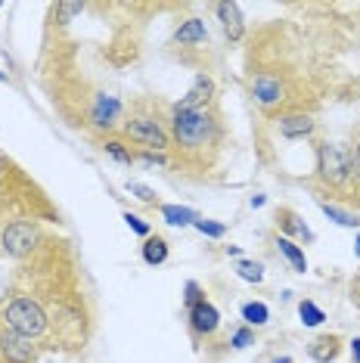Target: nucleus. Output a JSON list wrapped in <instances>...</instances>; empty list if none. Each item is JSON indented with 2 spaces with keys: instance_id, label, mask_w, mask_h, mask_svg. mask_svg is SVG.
<instances>
[{
  "instance_id": "1",
  "label": "nucleus",
  "mask_w": 360,
  "mask_h": 363,
  "mask_svg": "<svg viewBox=\"0 0 360 363\" xmlns=\"http://www.w3.org/2000/svg\"><path fill=\"white\" fill-rule=\"evenodd\" d=\"M220 137L218 115L211 109H171V140L177 143L180 152H206L208 146H215Z\"/></svg>"
},
{
  "instance_id": "2",
  "label": "nucleus",
  "mask_w": 360,
  "mask_h": 363,
  "mask_svg": "<svg viewBox=\"0 0 360 363\" xmlns=\"http://www.w3.org/2000/svg\"><path fill=\"white\" fill-rule=\"evenodd\" d=\"M0 323L6 329H13L16 335L28 338V342H35L47 333V326H50V320H47V311L40 308L38 298H28V295H19V298H13L10 304L4 308L0 313Z\"/></svg>"
},
{
  "instance_id": "3",
  "label": "nucleus",
  "mask_w": 360,
  "mask_h": 363,
  "mask_svg": "<svg viewBox=\"0 0 360 363\" xmlns=\"http://www.w3.org/2000/svg\"><path fill=\"white\" fill-rule=\"evenodd\" d=\"M125 137L130 143L143 146L150 152H165L171 146V134L162 128V121L150 112H134L130 118L125 121Z\"/></svg>"
},
{
  "instance_id": "4",
  "label": "nucleus",
  "mask_w": 360,
  "mask_h": 363,
  "mask_svg": "<svg viewBox=\"0 0 360 363\" xmlns=\"http://www.w3.org/2000/svg\"><path fill=\"white\" fill-rule=\"evenodd\" d=\"M317 174L330 186H345L351 180V152L342 143H320L317 146Z\"/></svg>"
},
{
  "instance_id": "5",
  "label": "nucleus",
  "mask_w": 360,
  "mask_h": 363,
  "mask_svg": "<svg viewBox=\"0 0 360 363\" xmlns=\"http://www.w3.org/2000/svg\"><path fill=\"white\" fill-rule=\"evenodd\" d=\"M38 242H40V230L31 220H13L0 233V249L10 258H26V255L38 249Z\"/></svg>"
},
{
  "instance_id": "6",
  "label": "nucleus",
  "mask_w": 360,
  "mask_h": 363,
  "mask_svg": "<svg viewBox=\"0 0 360 363\" xmlns=\"http://www.w3.org/2000/svg\"><path fill=\"white\" fill-rule=\"evenodd\" d=\"M35 360H38L35 345L0 323V363H35Z\"/></svg>"
},
{
  "instance_id": "7",
  "label": "nucleus",
  "mask_w": 360,
  "mask_h": 363,
  "mask_svg": "<svg viewBox=\"0 0 360 363\" xmlns=\"http://www.w3.org/2000/svg\"><path fill=\"white\" fill-rule=\"evenodd\" d=\"M121 112H125V106H121L118 96L96 94L94 106H90V125H94L96 130H116L118 121H121Z\"/></svg>"
},
{
  "instance_id": "8",
  "label": "nucleus",
  "mask_w": 360,
  "mask_h": 363,
  "mask_svg": "<svg viewBox=\"0 0 360 363\" xmlns=\"http://www.w3.org/2000/svg\"><path fill=\"white\" fill-rule=\"evenodd\" d=\"M220 26H224V35L230 44H240V40L245 38V19H242V10L240 4H230V0H224V4L215 6Z\"/></svg>"
},
{
  "instance_id": "9",
  "label": "nucleus",
  "mask_w": 360,
  "mask_h": 363,
  "mask_svg": "<svg viewBox=\"0 0 360 363\" xmlns=\"http://www.w3.org/2000/svg\"><path fill=\"white\" fill-rule=\"evenodd\" d=\"M211 96H215V81H211V75H206V72H199L193 81V87L186 90V96L177 106L180 109H208Z\"/></svg>"
},
{
  "instance_id": "10",
  "label": "nucleus",
  "mask_w": 360,
  "mask_h": 363,
  "mask_svg": "<svg viewBox=\"0 0 360 363\" xmlns=\"http://www.w3.org/2000/svg\"><path fill=\"white\" fill-rule=\"evenodd\" d=\"M314 128H317V121L305 112H289V115H280V118H276V130H280L286 140H305V137L314 134Z\"/></svg>"
},
{
  "instance_id": "11",
  "label": "nucleus",
  "mask_w": 360,
  "mask_h": 363,
  "mask_svg": "<svg viewBox=\"0 0 360 363\" xmlns=\"http://www.w3.org/2000/svg\"><path fill=\"white\" fill-rule=\"evenodd\" d=\"M190 326H193V333L196 335H215L218 333V326H220V313L218 308L211 304L208 298L206 301H199L196 308H190Z\"/></svg>"
},
{
  "instance_id": "12",
  "label": "nucleus",
  "mask_w": 360,
  "mask_h": 363,
  "mask_svg": "<svg viewBox=\"0 0 360 363\" xmlns=\"http://www.w3.org/2000/svg\"><path fill=\"white\" fill-rule=\"evenodd\" d=\"M174 44L180 47H199V44H208V28H206V22L199 19V16H193V19H186V22H180V28L174 31Z\"/></svg>"
},
{
  "instance_id": "13",
  "label": "nucleus",
  "mask_w": 360,
  "mask_h": 363,
  "mask_svg": "<svg viewBox=\"0 0 360 363\" xmlns=\"http://www.w3.org/2000/svg\"><path fill=\"white\" fill-rule=\"evenodd\" d=\"M342 351V338L339 335H320L314 338V342L308 345V357L314 363H332L335 357H339Z\"/></svg>"
},
{
  "instance_id": "14",
  "label": "nucleus",
  "mask_w": 360,
  "mask_h": 363,
  "mask_svg": "<svg viewBox=\"0 0 360 363\" xmlns=\"http://www.w3.org/2000/svg\"><path fill=\"white\" fill-rule=\"evenodd\" d=\"M252 94H255V100L261 106H276V103H283L286 96H283V84L276 78H270V75H261L252 81Z\"/></svg>"
},
{
  "instance_id": "15",
  "label": "nucleus",
  "mask_w": 360,
  "mask_h": 363,
  "mask_svg": "<svg viewBox=\"0 0 360 363\" xmlns=\"http://www.w3.org/2000/svg\"><path fill=\"white\" fill-rule=\"evenodd\" d=\"M159 214L171 227H193L199 220V211L186 208V205H159Z\"/></svg>"
},
{
  "instance_id": "16",
  "label": "nucleus",
  "mask_w": 360,
  "mask_h": 363,
  "mask_svg": "<svg viewBox=\"0 0 360 363\" xmlns=\"http://www.w3.org/2000/svg\"><path fill=\"white\" fill-rule=\"evenodd\" d=\"M140 255H143V261L150 264V267H159V264H165V261H168L171 249H168V242H165L162 236H146V239H143Z\"/></svg>"
},
{
  "instance_id": "17",
  "label": "nucleus",
  "mask_w": 360,
  "mask_h": 363,
  "mask_svg": "<svg viewBox=\"0 0 360 363\" xmlns=\"http://www.w3.org/2000/svg\"><path fill=\"white\" fill-rule=\"evenodd\" d=\"M276 249H280V255H283V258L292 264V270H296V274H305V270H308V258H305V249H301V245H296V242H292L289 236H280V239H276Z\"/></svg>"
},
{
  "instance_id": "18",
  "label": "nucleus",
  "mask_w": 360,
  "mask_h": 363,
  "mask_svg": "<svg viewBox=\"0 0 360 363\" xmlns=\"http://www.w3.org/2000/svg\"><path fill=\"white\" fill-rule=\"evenodd\" d=\"M242 320H245V326H249V329L267 326L270 323V308L264 301H245L242 304Z\"/></svg>"
},
{
  "instance_id": "19",
  "label": "nucleus",
  "mask_w": 360,
  "mask_h": 363,
  "mask_svg": "<svg viewBox=\"0 0 360 363\" xmlns=\"http://www.w3.org/2000/svg\"><path fill=\"white\" fill-rule=\"evenodd\" d=\"M320 211L326 214V218L332 220V224H339V227H348V230H354L360 227V218L357 214H351L345 208H339V205H330V202H320Z\"/></svg>"
},
{
  "instance_id": "20",
  "label": "nucleus",
  "mask_w": 360,
  "mask_h": 363,
  "mask_svg": "<svg viewBox=\"0 0 360 363\" xmlns=\"http://www.w3.org/2000/svg\"><path fill=\"white\" fill-rule=\"evenodd\" d=\"M280 218H283V220H280V224H283L286 230H289V233H296V236H301V239H305V242H314V239H317V236H314V230H310L308 224H301V218H298V214H296V211L283 208V211H280Z\"/></svg>"
},
{
  "instance_id": "21",
  "label": "nucleus",
  "mask_w": 360,
  "mask_h": 363,
  "mask_svg": "<svg viewBox=\"0 0 360 363\" xmlns=\"http://www.w3.org/2000/svg\"><path fill=\"white\" fill-rule=\"evenodd\" d=\"M236 277L245 279V283H264V264L261 261H249V258H240L236 261Z\"/></svg>"
},
{
  "instance_id": "22",
  "label": "nucleus",
  "mask_w": 360,
  "mask_h": 363,
  "mask_svg": "<svg viewBox=\"0 0 360 363\" xmlns=\"http://www.w3.org/2000/svg\"><path fill=\"white\" fill-rule=\"evenodd\" d=\"M103 150H106V155H109L112 162H118V164H134L137 162V155L128 150L121 140H106L103 143Z\"/></svg>"
},
{
  "instance_id": "23",
  "label": "nucleus",
  "mask_w": 360,
  "mask_h": 363,
  "mask_svg": "<svg viewBox=\"0 0 360 363\" xmlns=\"http://www.w3.org/2000/svg\"><path fill=\"white\" fill-rule=\"evenodd\" d=\"M298 317H301V323H305V326L314 329V326H320L326 320V313H323V308H317L314 301L305 298V301H298Z\"/></svg>"
},
{
  "instance_id": "24",
  "label": "nucleus",
  "mask_w": 360,
  "mask_h": 363,
  "mask_svg": "<svg viewBox=\"0 0 360 363\" xmlns=\"http://www.w3.org/2000/svg\"><path fill=\"white\" fill-rule=\"evenodd\" d=\"M125 189H128L130 196H137L140 202H146V205H159V196H155V189L146 186V184H140V180H128Z\"/></svg>"
},
{
  "instance_id": "25",
  "label": "nucleus",
  "mask_w": 360,
  "mask_h": 363,
  "mask_svg": "<svg viewBox=\"0 0 360 363\" xmlns=\"http://www.w3.org/2000/svg\"><path fill=\"white\" fill-rule=\"evenodd\" d=\"M193 227L199 230L202 236H208V239H220V236L227 233V224H220V220H206V218H199Z\"/></svg>"
},
{
  "instance_id": "26",
  "label": "nucleus",
  "mask_w": 360,
  "mask_h": 363,
  "mask_svg": "<svg viewBox=\"0 0 360 363\" xmlns=\"http://www.w3.org/2000/svg\"><path fill=\"white\" fill-rule=\"evenodd\" d=\"M121 218H125V224H128L130 233H137V236H143V239H146V236H152V227L146 224L140 214H130V211H125Z\"/></svg>"
},
{
  "instance_id": "27",
  "label": "nucleus",
  "mask_w": 360,
  "mask_h": 363,
  "mask_svg": "<svg viewBox=\"0 0 360 363\" xmlns=\"http://www.w3.org/2000/svg\"><path fill=\"white\" fill-rule=\"evenodd\" d=\"M184 301H186V308H196L199 301H206V292H202V286L196 283V279H190V283L184 286Z\"/></svg>"
},
{
  "instance_id": "28",
  "label": "nucleus",
  "mask_w": 360,
  "mask_h": 363,
  "mask_svg": "<svg viewBox=\"0 0 360 363\" xmlns=\"http://www.w3.org/2000/svg\"><path fill=\"white\" fill-rule=\"evenodd\" d=\"M230 345H233V348H236V351L249 348V345H255V333H252V329H249V326H240V329H236V333H233V338H230Z\"/></svg>"
},
{
  "instance_id": "29",
  "label": "nucleus",
  "mask_w": 360,
  "mask_h": 363,
  "mask_svg": "<svg viewBox=\"0 0 360 363\" xmlns=\"http://www.w3.org/2000/svg\"><path fill=\"white\" fill-rule=\"evenodd\" d=\"M56 13H60V22L65 26V22H69L72 16L84 13V4H60V6H56Z\"/></svg>"
},
{
  "instance_id": "30",
  "label": "nucleus",
  "mask_w": 360,
  "mask_h": 363,
  "mask_svg": "<svg viewBox=\"0 0 360 363\" xmlns=\"http://www.w3.org/2000/svg\"><path fill=\"white\" fill-rule=\"evenodd\" d=\"M140 162H146V164H168L165 152H150V150L140 152Z\"/></svg>"
},
{
  "instance_id": "31",
  "label": "nucleus",
  "mask_w": 360,
  "mask_h": 363,
  "mask_svg": "<svg viewBox=\"0 0 360 363\" xmlns=\"http://www.w3.org/2000/svg\"><path fill=\"white\" fill-rule=\"evenodd\" d=\"M351 174L360 180V140L354 143V150H351Z\"/></svg>"
},
{
  "instance_id": "32",
  "label": "nucleus",
  "mask_w": 360,
  "mask_h": 363,
  "mask_svg": "<svg viewBox=\"0 0 360 363\" xmlns=\"http://www.w3.org/2000/svg\"><path fill=\"white\" fill-rule=\"evenodd\" d=\"M351 357H354V363H360V338H351Z\"/></svg>"
},
{
  "instance_id": "33",
  "label": "nucleus",
  "mask_w": 360,
  "mask_h": 363,
  "mask_svg": "<svg viewBox=\"0 0 360 363\" xmlns=\"http://www.w3.org/2000/svg\"><path fill=\"white\" fill-rule=\"evenodd\" d=\"M270 363H292V357H274Z\"/></svg>"
},
{
  "instance_id": "34",
  "label": "nucleus",
  "mask_w": 360,
  "mask_h": 363,
  "mask_svg": "<svg viewBox=\"0 0 360 363\" xmlns=\"http://www.w3.org/2000/svg\"><path fill=\"white\" fill-rule=\"evenodd\" d=\"M354 255L360 258V233H357V239H354Z\"/></svg>"
},
{
  "instance_id": "35",
  "label": "nucleus",
  "mask_w": 360,
  "mask_h": 363,
  "mask_svg": "<svg viewBox=\"0 0 360 363\" xmlns=\"http://www.w3.org/2000/svg\"><path fill=\"white\" fill-rule=\"evenodd\" d=\"M0 81H6V72H0Z\"/></svg>"
},
{
  "instance_id": "36",
  "label": "nucleus",
  "mask_w": 360,
  "mask_h": 363,
  "mask_svg": "<svg viewBox=\"0 0 360 363\" xmlns=\"http://www.w3.org/2000/svg\"><path fill=\"white\" fill-rule=\"evenodd\" d=\"M0 6H4V4H0Z\"/></svg>"
}]
</instances>
